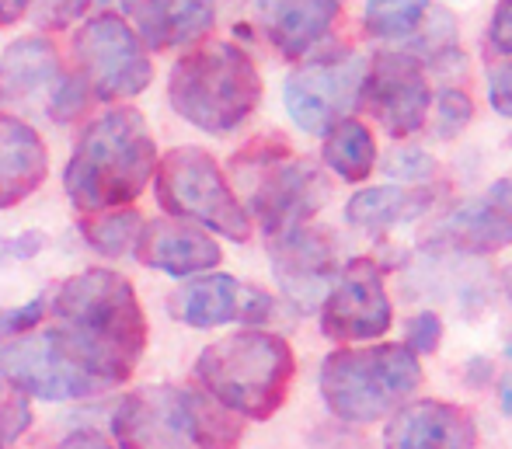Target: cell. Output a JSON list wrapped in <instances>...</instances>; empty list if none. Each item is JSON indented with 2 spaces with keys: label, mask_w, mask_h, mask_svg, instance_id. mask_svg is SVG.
<instances>
[{
  "label": "cell",
  "mask_w": 512,
  "mask_h": 449,
  "mask_svg": "<svg viewBox=\"0 0 512 449\" xmlns=\"http://www.w3.org/2000/svg\"><path fill=\"white\" fill-rule=\"evenodd\" d=\"M46 314L77 359L108 390L126 383L147 352V314L133 282L115 269H84L46 296Z\"/></svg>",
  "instance_id": "cell-1"
},
{
  "label": "cell",
  "mask_w": 512,
  "mask_h": 449,
  "mask_svg": "<svg viewBox=\"0 0 512 449\" xmlns=\"http://www.w3.org/2000/svg\"><path fill=\"white\" fill-rule=\"evenodd\" d=\"M157 171V143L143 112L112 105L95 115L77 136V147L63 168V192L77 213L133 206Z\"/></svg>",
  "instance_id": "cell-2"
},
{
  "label": "cell",
  "mask_w": 512,
  "mask_h": 449,
  "mask_svg": "<svg viewBox=\"0 0 512 449\" xmlns=\"http://www.w3.org/2000/svg\"><path fill=\"white\" fill-rule=\"evenodd\" d=\"M196 383L220 408L251 422H269L286 404L297 376V359L283 335L244 328L199 352Z\"/></svg>",
  "instance_id": "cell-3"
},
{
  "label": "cell",
  "mask_w": 512,
  "mask_h": 449,
  "mask_svg": "<svg viewBox=\"0 0 512 449\" xmlns=\"http://www.w3.org/2000/svg\"><path fill=\"white\" fill-rule=\"evenodd\" d=\"M262 74L237 42L203 39L168 74V105L209 136H227L255 115Z\"/></svg>",
  "instance_id": "cell-4"
},
{
  "label": "cell",
  "mask_w": 512,
  "mask_h": 449,
  "mask_svg": "<svg viewBox=\"0 0 512 449\" xmlns=\"http://www.w3.org/2000/svg\"><path fill=\"white\" fill-rule=\"evenodd\" d=\"M112 436L119 449H237L244 429L199 387L150 383L115 404Z\"/></svg>",
  "instance_id": "cell-5"
},
{
  "label": "cell",
  "mask_w": 512,
  "mask_h": 449,
  "mask_svg": "<svg viewBox=\"0 0 512 449\" xmlns=\"http://www.w3.org/2000/svg\"><path fill=\"white\" fill-rule=\"evenodd\" d=\"M230 175L241 185L244 213L265 230V237L304 227L324 209L331 185L307 157H297L283 136L251 140L230 161Z\"/></svg>",
  "instance_id": "cell-6"
},
{
  "label": "cell",
  "mask_w": 512,
  "mask_h": 449,
  "mask_svg": "<svg viewBox=\"0 0 512 449\" xmlns=\"http://www.w3.org/2000/svg\"><path fill=\"white\" fill-rule=\"evenodd\" d=\"M422 387V362L411 349L394 342L366 349H335L317 373L321 401L338 422L373 425L391 418Z\"/></svg>",
  "instance_id": "cell-7"
},
{
  "label": "cell",
  "mask_w": 512,
  "mask_h": 449,
  "mask_svg": "<svg viewBox=\"0 0 512 449\" xmlns=\"http://www.w3.org/2000/svg\"><path fill=\"white\" fill-rule=\"evenodd\" d=\"M154 192L168 216L213 230L227 241L244 244L255 230L241 206V195L234 192L216 157L203 147H175L157 157Z\"/></svg>",
  "instance_id": "cell-8"
},
{
  "label": "cell",
  "mask_w": 512,
  "mask_h": 449,
  "mask_svg": "<svg viewBox=\"0 0 512 449\" xmlns=\"http://www.w3.org/2000/svg\"><path fill=\"white\" fill-rule=\"evenodd\" d=\"M70 56L77 63V77L88 84L95 101L136 98L154 81V63L143 49L140 35L129 18L115 11H95L74 28Z\"/></svg>",
  "instance_id": "cell-9"
},
{
  "label": "cell",
  "mask_w": 512,
  "mask_h": 449,
  "mask_svg": "<svg viewBox=\"0 0 512 449\" xmlns=\"http://www.w3.org/2000/svg\"><path fill=\"white\" fill-rule=\"evenodd\" d=\"M366 60L356 49H324L300 63L283 84V105L300 133L324 136L335 122L349 119L359 105Z\"/></svg>",
  "instance_id": "cell-10"
},
{
  "label": "cell",
  "mask_w": 512,
  "mask_h": 449,
  "mask_svg": "<svg viewBox=\"0 0 512 449\" xmlns=\"http://www.w3.org/2000/svg\"><path fill=\"white\" fill-rule=\"evenodd\" d=\"M0 380L39 401H81L102 394V383L70 352L56 328L28 331L0 345Z\"/></svg>",
  "instance_id": "cell-11"
},
{
  "label": "cell",
  "mask_w": 512,
  "mask_h": 449,
  "mask_svg": "<svg viewBox=\"0 0 512 449\" xmlns=\"http://www.w3.org/2000/svg\"><path fill=\"white\" fill-rule=\"evenodd\" d=\"M321 335L331 342H377L391 331L394 307L384 286V269L373 258H349L317 307Z\"/></svg>",
  "instance_id": "cell-12"
},
{
  "label": "cell",
  "mask_w": 512,
  "mask_h": 449,
  "mask_svg": "<svg viewBox=\"0 0 512 449\" xmlns=\"http://www.w3.org/2000/svg\"><path fill=\"white\" fill-rule=\"evenodd\" d=\"M359 105L370 108V115L384 126L387 136L408 140V136L422 133L429 122V74L408 49H384L373 56V63H366Z\"/></svg>",
  "instance_id": "cell-13"
},
{
  "label": "cell",
  "mask_w": 512,
  "mask_h": 449,
  "mask_svg": "<svg viewBox=\"0 0 512 449\" xmlns=\"http://www.w3.org/2000/svg\"><path fill=\"white\" fill-rule=\"evenodd\" d=\"M269 265L286 303L300 314H310L321 307L331 282L342 272L338 237L324 227H310V223L293 227L286 234L269 237Z\"/></svg>",
  "instance_id": "cell-14"
},
{
  "label": "cell",
  "mask_w": 512,
  "mask_h": 449,
  "mask_svg": "<svg viewBox=\"0 0 512 449\" xmlns=\"http://www.w3.org/2000/svg\"><path fill=\"white\" fill-rule=\"evenodd\" d=\"M168 310L185 328H220V324H258L272 321L276 300L265 289L248 286L227 272H206L189 279L168 296Z\"/></svg>",
  "instance_id": "cell-15"
},
{
  "label": "cell",
  "mask_w": 512,
  "mask_h": 449,
  "mask_svg": "<svg viewBox=\"0 0 512 449\" xmlns=\"http://www.w3.org/2000/svg\"><path fill=\"white\" fill-rule=\"evenodd\" d=\"M512 244V178H499L478 195L460 202L453 213L439 220L432 230V251H453V255L485 258Z\"/></svg>",
  "instance_id": "cell-16"
},
{
  "label": "cell",
  "mask_w": 512,
  "mask_h": 449,
  "mask_svg": "<svg viewBox=\"0 0 512 449\" xmlns=\"http://www.w3.org/2000/svg\"><path fill=\"white\" fill-rule=\"evenodd\" d=\"M133 255L136 262L154 272L175 275V279H196V275H206L220 265L223 251L209 237V230L175 220V216H161V220L143 223Z\"/></svg>",
  "instance_id": "cell-17"
},
{
  "label": "cell",
  "mask_w": 512,
  "mask_h": 449,
  "mask_svg": "<svg viewBox=\"0 0 512 449\" xmlns=\"http://www.w3.org/2000/svg\"><path fill=\"white\" fill-rule=\"evenodd\" d=\"M471 415L450 401H408L387 418L384 449H474Z\"/></svg>",
  "instance_id": "cell-18"
},
{
  "label": "cell",
  "mask_w": 512,
  "mask_h": 449,
  "mask_svg": "<svg viewBox=\"0 0 512 449\" xmlns=\"http://www.w3.org/2000/svg\"><path fill=\"white\" fill-rule=\"evenodd\" d=\"M342 0H255V21L276 53L304 60L335 28Z\"/></svg>",
  "instance_id": "cell-19"
},
{
  "label": "cell",
  "mask_w": 512,
  "mask_h": 449,
  "mask_svg": "<svg viewBox=\"0 0 512 449\" xmlns=\"http://www.w3.org/2000/svg\"><path fill=\"white\" fill-rule=\"evenodd\" d=\"M60 49L49 35H21L0 53V105L25 108L46 105L63 81Z\"/></svg>",
  "instance_id": "cell-20"
},
{
  "label": "cell",
  "mask_w": 512,
  "mask_h": 449,
  "mask_svg": "<svg viewBox=\"0 0 512 449\" xmlns=\"http://www.w3.org/2000/svg\"><path fill=\"white\" fill-rule=\"evenodd\" d=\"M49 175V150L32 122L0 112V213L14 209L42 188Z\"/></svg>",
  "instance_id": "cell-21"
},
{
  "label": "cell",
  "mask_w": 512,
  "mask_h": 449,
  "mask_svg": "<svg viewBox=\"0 0 512 449\" xmlns=\"http://www.w3.org/2000/svg\"><path fill=\"white\" fill-rule=\"evenodd\" d=\"M143 49L168 53V49L196 46L216 25V0H140L133 11Z\"/></svg>",
  "instance_id": "cell-22"
},
{
  "label": "cell",
  "mask_w": 512,
  "mask_h": 449,
  "mask_svg": "<svg viewBox=\"0 0 512 449\" xmlns=\"http://www.w3.org/2000/svg\"><path fill=\"white\" fill-rule=\"evenodd\" d=\"M436 206L432 185H377L363 188L345 202V223L363 234H387V230L411 223Z\"/></svg>",
  "instance_id": "cell-23"
},
{
  "label": "cell",
  "mask_w": 512,
  "mask_h": 449,
  "mask_svg": "<svg viewBox=\"0 0 512 449\" xmlns=\"http://www.w3.org/2000/svg\"><path fill=\"white\" fill-rule=\"evenodd\" d=\"M321 161L331 175H338L349 185H359L377 171V140H373L370 126L356 115L335 122L328 133L321 136Z\"/></svg>",
  "instance_id": "cell-24"
},
{
  "label": "cell",
  "mask_w": 512,
  "mask_h": 449,
  "mask_svg": "<svg viewBox=\"0 0 512 449\" xmlns=\"http://www.w3.org/2000/svg\"><path fill=\"white\" fill-rule=\"evenodd\" d=\"M411 49L408 53L422 63L425 70H436V74H457L464 70V53H460V42H457V21H453L450 11L443 7H432L425 14L422 28L411 35Z\"/></svg>",
  "instance_id": "cell-25"
},
{
  "label": "cell",
  "mask_w": 512,
  "mask_h": 449,
  "mask_svg": "<svg viewBox=\"0 0 512 449\" xmlns=\"http://www.w3.org/2000/svg\"><path fill=\"white\" fill-rule=\"evenodd\" d=\"M143 230V216L133 206L105 209V213H88L81 220V237L91 251L102 258H122L136 248V237Z\"/></svg>",
  "instance_id": "cell-26"
},
{
  "label": "cell",
  "mask_w": 512,
  "mask_h": 449,
  "mask_svg": "<svg viewBox=\"0 0 512 449\" xmlns=\"http://www.w3.org/2000/svg\"><path fill=\"white\" fill-rule=\"evenodd\" d=\"M429 11L432 0H366L363 28L373 39H411Z\"/></svg>",
  "instance_id": "cell-27"
},
{
  "label": "cell",
  "mask_w": 512,
  "mask_h": 449,
  "mask_svg": "<svg viewBox=\"0 0 512 449\" xmlns=\"http://www.w3.org/2000/svg\"><path fill=\"white\" fill-rule=\"evenodd\" d=\"M32 422L35 415L28 397L0 380V449H18L25 432L32 429Z\"/></svg>",
  "instance_id": "cell-28"
},
{
  "label": "cell",
  "mask_w": 512,
  "mask_h": 449,
  "mask_svg": "<svg viewBox=\"0 0 512 449\" xmlns=\"http://www.w3.org/2000/svg\"><path fill=\"white\" fill-rule=\"evenodd\" d=\"M432 101H436V140H453L471 126L474 101L467 91L443 88L439 94H432Z\"/></svg>",
  "instance_id": "cell-29"
},
{
  "label": "cell",
  "mask_w": 512,
  "mask_h": 449,
  "mask_svg": "<svg viewBox=\"0 0 512 449\" xmlns=\"http://www.w3.org/2000/svg\"><path fill=\"white\" fill-rule=\"evenodd\" d=\"M436 171H439L436 157L425 154L422 147H398L384 161V175L394 178L398 185H429L436 178Z\"/></svg>",
  "instance_id": "cell-30"
},
{
  "label": "cell",
  "mask_w": 512,
  "mask_h": 449,
  "mask_svg": "<svg viewBox=\"0 0 512 449\" xmlns=\"http://www.w3.org/2000/svg\"><path fill=\"white\" fill-rule=\"evenodd\" d=\"M91 7H105L102 0H32V11L46 32H60V28L74 25V21L88 18Z\"/></svg>",
  "instance_id": "cell-31"
},
{
  "label": "cell",
  "mask_w": 512,
  "mask_h": 449,
  "mask_svg": "<svg viewBox=\"0 0 512 449\" xmlns=\"http://www.w3.org/2000/svg\"><path fill=\"white\" fill-rule=\"evenodd\" d=\"M443 342V321L432 310H422V314L408 317L405 324V349H411L415 356H432Z\"/></svg>",
  "instance_id": "cell-32"
},
{
  "label": "cell",
  "mask_w": 512,
  "mask_h": 449,
  "mask_svg": "<svg viewBox=\"0 0 512 449\" xmlns=\"http://www.w3.org/2000/svg\"><path fill=\"white\" fill-rule=\"evenodd\" d=\"M42 317H46V296H35V300L21 303V307L0 310V345L35 331V324H39Z\"/></svg>",
  "instance_id": "cell-33"
},
{
  "label": "cell",
  "mask_w": 512,
  "mask_h": 449,
  "mask_svg": "<svg viewBox=\"0 0 512 449\" xmlns=\"http://www.w3.org/2000/svg\"><path fill=\"white\" fill-rule=\"evenodd\" d=\"M488 105L502 119H512V60L488 70Z\"/></svg>",
  "instance_id": "cell-34"
},
{
  "label": "cell",
  "mask_w": 512,
  "mask_h": 449,
  "mask_svg": "<svg viewBox=\"0 0 512 449\" xmlns=\"http://www.w3.org/2000/svg\"><path fill=\"white\" fill-rule=\"evenodd\" d=\"M488 49L512 60V0H499L492 21H488Z\"/></svg>",
  "instance_id": "cell-35"
},
{
  "label": "cell",
  "mask_w": 512,
  "mask_h": 449,
  "mask_svg": "<svg viewBox=\"0 0 512 449\" xmlns=\"http://www.w3.org/2000/svg\"><path fill=\"white\" fill-rule=\"evenodd\" d=\"M56 449H115L112 439H105L102 432H91V429H81V432H70L67 439H60Z\"/></svg>",
  "instance_id": "cell-36"
},
{
  "label": "cell",
  "mask_w": 512,
  "mask_h": 449,
  "mask_svg": "<svg viewBox=\"0 0 512 449\" xmlns=\"http://www.w3.org/2000/svg\"><path fill=\"white\" fill-rule=\"evenodd\" d=\"M492 359H485V356H478V359H471L464 366V373H467V383H471V387H488V383H492Z\"/></svg>",
  "instance_id": "cell-37"
},
{
  "label": "cell",
  "mask_w": 512,
  "mask_h": 449,
  "mask_svg": "<svg viewBox=\"0 0 512 449\" xmlns=\"http://www.w3.org/2000/svg\"><path fill=\"white\" fill-rule=\"evenodd\" d=\"M28 11H32V0H0V28L18 25Z\"/></svg>",
  "instance_id": "cell-38"
},
{
  "label": "cell",
  "mask_w": 512,
  "mask_h": 449,
  "mask_svg": "<svg viewBox=\"0 0 512 449\" xmlns=\"http://www.w3.org/2000/svg\"><path fill=\"white\" fill-rule=\"evenodd\" d=\"M502 408H506V415H512V376H506V380H502Z\"/></svg>",
  "instance_id": "cell-39"
},
{
  "label": "cell",
  "mask_w": 512,
  "mask_h": 449,
  "mask_svg": "<svg viewBox=\"0 0 512 449\" xmlns=\"http://www.w3.org/2000/svg\"><path fill=\"white\" fill-rule=\"evenodd\" d=\"M502 286H506V296H509V303H512V262H509L506 275H502Z\"/></svg>",
  "instance_id": "cell-40"
},
{
  "label": "cell",
  "mask_w": 512,
  "mask_h": 449,
  "mask_svg": "<svg viewBox=\"0 0 512 449\" xmlns=\"http://www.w3.org/2000/svg\"><path fill=\"white\" fill-rule=\"evenodd\" d=\"M506 356H509V359H512V342H509V345H506Z\"/></svg>",
  "instance_id": "cell-41"
}]
</instances>
